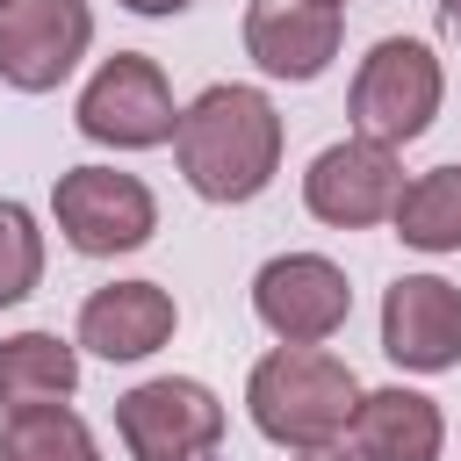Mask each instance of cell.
<instances>
[{"label": "cell", "mask_w": 461, "mask_h": 461, "mask_svg": "<svg viewBox=\"0 0 461 461\" xmlns=\"http://www.w3.org/2000/svg\"><path fill=\"white\" fill-rule=\"evenodd\" d=\"M180 173L202 202H252L281 166V115L259 86H209L173 122Z\"/></svg>", "instance_id": "obj_1"}, {"label": "cell", "mask_w": 461, "mask_h": 461, "mask_svg": "<svg viewBox=\"0 0 461 461\" xmlns=\"http://www.w3.org/2000/svg\"><path fill=\"white\" fill-rule=\"evenodd\" d=\"M245 403H252V425L274 439V447H331L346 425H353V403H360V382L339 353L324 346H281L252 367L245 382Z\"/></svg>", "instance_id": "obj_2"}, {"label": "cell", "mask_w": 461, "mask_h": 461, "mask_svg": "<svg viewBox=\"0 0 461 461\" xmlns=\"http://www.w3.org/2000/svg\"><path fill=\"white\" fill-rule=\"evenodd\" d=\"M439 94H447V79H439V58L418 43V36H382L367 58H360V72H353V130L360 137H375V144H411V137H425L432 130V115H439Z\"/></svg>", "instance_id": "obj_3"}, {"label": "cell", "mask_w": 461, "mask_h": 461, "mask_svg": "<svg viewBox=\"0 0 461 461\" xmlns=\"http://www.w3.org/2000/svg\"><path fill=\"white\" fill-rule=\"evenodd\" d=\"M58 230L72 238V252L86 259H115V252H137L151 230H158V202L137 173H115V166H72L58 173Z\"/></svg>", "instance_id": "obj_4"}, {"label": "cell", "mask_w": 461, "mask_h": 461, "mask_svg": "<svg viewBox=\"0 0 461 461\" xmlns=\"http://www.w3.org/2000/svg\"><path fill=\"white\" fill-rule=\"evenodd\" d=\"M173 122H180L173 86L144 50H115L79 94V130L94 144H115V151H151L173 137Z\"/></svg>", "instance_id": "obj_5"}, {"label": "cell", "mask_w": 461, "mask_h": 461, "mask_svg": "<svg viewBox=\"0 0 461 461\" xmlns=\"http://www.w3.org/2000/svg\"><path fill=\"white\" fill-rule=\"evenodd\" d=\"M115 432H122L130 461H194L223 439V403L187 375H158V382H137L130 396H115Z\"/></svg>", "instance_id": "obj_6"}, {"label": "cell", "mask_w": 461, "mask_h": 461, "mask_svg": "<svg viewBox=\"0 0 461 461\" xmlns=\"http://www.w3.org/2000/svg\"><path fill=\"white\" fill-rule=\"evenodd\" d=\"M252 310H259V324H267L281 346H324V339L346 324L353 288H346V274H339L324 252H281V259L259 267Z\"/></svg>", "instance_id": "obj_7"}, {"label": "cell", "mask_w": 461, "mask_h": 461, "mask_svg": "<svg viewBox=\"0 0 461 461\" xmlns=\"http://www.w3.org/2000/svg\"><path fill=\"white\" fill-rule=\"evenodd\" d=\"M94 43L86 0H14L0 7V79L22 94H50Z\"/></svg>", "instance_id": "obj_8"}, {"label": "cell", "mask_w": 461, "mask_h": 461, "mask_svg": "<svg viewBox=\"0 0 461 461\" xmlns=\"http://www.w3.org/2000/svg\"><path fill=\"white\" fill-rule=\"evenodd\" d=\"M403 194V173H396V151L375 144V137H346L331 151L310 158L303 173V202L317 223H339V230H360V223H382Z\"/></svg>", "instance_id": "obj_9"}, {"label": "cell", "mask_w": 461, "mask_h": 461, "mask_svg": "<svg viewBox=\"0 0 461 461\" xmlns=\"http://www.w3.org/2000/svg\"><path fill=\"white\" fill-rule=\"evenodd\" d=\"M382 353L411 375H439L461 360V288L439 274H403L382 295Z\"/></svg>", "instance_id": "obj_10"}, {"label": "cell", "mask_w": 461, "mask_h": 461, "mask_svg": "<svg viewBox=\"0 0 461 461\" xmlns=\"http://www.w3.org/2000/svg\"><path fill=\"white\" fill-rule=\"evenodd\" d=\"M245 50L274 79H317L339 58V7H317V0H252L245 7Z\"/></svg>", "instance_id": "obj_11"}, {"label": "cell", "mask_w": 461, "mask_h": 461, "mask_svg": "<svg viewBox=\"0 0 461 461\" xmlns=\"http://www.w3.org/2000/svg\"><path fill=\"white\" fill-rule=\"evenodd\" d=\"M173 339V295L158 281H115L94 288L79 310V346L101 360H144Z\"/></svg>", "instance_id": "obj_12"}, {"label": "cell", "mask_w": 461, "mask_h": 461, "mask_svg": "<svg viewBox=\"0 0 461 461\" xmlns=\"http://www.w3.org/2000/svg\"><path fill=\"white\" fill-rule=\"evenodd\" d=\"M447 418L418 389H367L353 403V447L367 461H439Z\"/></svg>", "instance_id": "obj_13"}, {"label": "cell", "mask_w": 461, "mask_h": 461, "mask_svg": "<svg viewBox=\"0 0 461 461\" xmlns=\"http://www.w3.org/2000/svg\"><path fill=\"white\" fill-rule=\"evenodd\" d=\"M79 389V353L58 331H14L0 346V403L29 411V403H65Z\"/></svg>", "instance_id": "obj_14"}, {"label": "cell", "mask_w": 461, "mask_h": 461, "mask_svg": "<svg viewBox=\"0 0 461 461\" xmlns=\"http://www.w3.org/2000/svg\"><path fill=\"white\" fill-rule=\"evenodd\" d=\"M389 223H396V238L418 245V252H461V166L418 173V180L396 194Z\"/></svg>", "instance_id": "obj_15"}, {"label": "cell", "mask_w": 461, "mask_h": 461, "mask_svg": "<svg viewBox=\"0 0 461 461\" xmlns=\"http://www.w3.org/2000/svg\"><path fill=\"white\" fill-rule=\"evenodd\" d=\"M0 461H101L94 432L79 425V411L65 403H29V411H7L0 425Z\"/></svg>", "instance_id": "obj_16"}, {"label": "cell", "mask_w": 461, "mask_h": 461, "mask_svg": "<svg viewBox=\"0 0 461 461\" xmlns=\"http://www.w3.org/2000/svg\"><path fill=\"white\" fill-rule=\"evenodd\" d=\"M43 281V230L22 202H0V310Z\"/></svg>", "instance_id": "obj_17"}, {"label": "cell", "mask_w": 461, "mask_h": 461, "mask_svg": "<svg viewBox=\"0 0 461 461\" xmlns=\"http://www.w3.org/2000/svg\"><path fill=\"white\" fill-rule=\"evenodd\" d=\"M295 461H367V454H360V447H353V454H346V447H303Z\"/></svg>", "instance_id": "obj_18"}, {"label": "cell", "mask_w": 461, "mask_h": 461, "mask_svg": "<svg viewBox=\"0 0 461 461\" xmlns=\"http://www.w3.org/2000/svg\"><path fill=\"white\" fill-rule=\"evenodd\" d=\"M130 14H180V7H194V0H122Z\"/></svg>", "instance_id": "obj_19"}, {"label": "cell", "mask_w": 461, "mask_h": 461, "mask_svg": "<svg viewBox=\"0 0 461 461\" xmlns=\"http://www.w3.org/2000/svg\"><path fill=\"white\" fill-rule=\"evenodd\" d=\"M439 14H447V22H454V29H461V0H439Z\"/></svg>", "instance_id": "obj_20"}, {"label": "cell", "mask_w": 461, "mask_h": 461, "mask_svg": "<svg viewBox=\"0 0 461 461\" xmlns=\"http://www.w3.org/2000/svg\"><path fill=\"white\" fill-rule=\"evenodd\" d=\"M317 7H346V0H317Z\"/></svg>", "instance_id": "obj_21"}, {"label": "cell", "mask_w": 461, "mask_h": 461, "mask_svg": "<svg viewBox=\"0 0 461 461\" xmlns=\"http://www.w3.org/2000/svg\"><path fill=\"white\" fill-rule=\"evenodd\" d=\"M0 7H14V0H0Z\"/></svg>", "instance_id": "obj_22"}]
</instances>
